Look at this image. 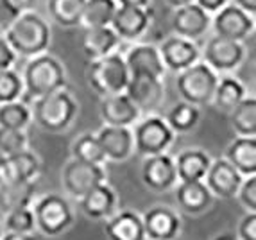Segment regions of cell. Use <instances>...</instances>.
<instances>
[{
  "label": "cell",
  "mask_w": 256,
  "mask_h": 240,
  "mask_svg": "<svg viewBox=\"0 0 256 240\" xmlns=\"http://www.w3.org/2000/svg\"><path fill=\"white\" fill-rule=\"evenodd\" d=\"M4 38L16 52L18 58H34L47 52L50 43V29L45 18L40 16L32 9L18 14Z\"/></svg>",
  "instance_id": "cell-1"
},
{
  "label": "cell",
  "mask_w": 256,
  "mask_h": 240,
  "mask_svg": "<svg viewBox=\"0 0 256 240\" xmlns=\"http://www.w3.org/2000/svg\"><path fill=\"white\" fill-rule=\"evenodd\" d=\"M22 81H24V94L29 95L30 99H38L64 88L66 72L58 58L43 52L34 58H29L22 74Z\"/></svg>",
  "instance_id": "cell-2"
},
{
  "label": "cell",
  "mask_w": 256,
  "mask_h": 240,
  "mask_svg": "<svg viewBox=\"0 0 256 240\" xmlns=\"http://www.w3.org/2000/svg\"><path fill=\"white\" fill-rule=\"evenodd\" d=\"M30 113L42 129L50 133H60L74 122L77 115V102L68 92L61 88L34 99Z\"/></svg>",
  "instance_id": "cell-3"
},
{
  "label": "cell",
  "mask_w": 256,
  "mask_h": 240,
  "mask_svg": "<svg viewBox=\"0 0 256 240\" xmlns=\"http://www.w3.org/2000/svg\"><path fill=\"white\" fill-rule=\"evenodd\" d=\"M86 79L94 92H97L100 97L126 92L129 82V70L124 56L115 50L97 60H90V64L86 68Z\"/></svg>",
  "instance_id": "cell-4"
},
{
  "label": "cell",
  "mask_w": 256,
  "mask_h": 240,
  "mask_svg": "<svg viewBox=\"0 0 256 240\" xmlns=\"http://www.w3.org/2000/svg\"><path fill=\"white\" fill-rule=\"evenodd\" d=\"M218 74L212 70L204 61H197L192 66L178 72L176 86L181 99L194 106H206L214 99Z\"/></svg>",
  "instance_id": "cell-5"
},
{
  "label": "cell",
  "mask_w": 256,
  "mask_h": 240,
  "mask_svg": "<svg viewBox=\"0 0 256 240\" xmlns=\"http://www.w3.org/2000/svg\"><path fill=\"white\" fill-rule=\"evenodd\" d=\"M32 214H34L36 228H38L43 235H48V236L61 235L74 222L72 208L58 194L43 196L32 206Z\"/></svg>",
  "instance_id": "cell-6"
},
{
  "label": "cell",
  "mask_w": 256,
  "mask_h": 240,
  "mask_svg": "<svg viewBox=\"0 0 256 240\" xmlns=\"http://www.w3.org/2000/svg\"><path fill=\"white\" fill-rule=\"evenodd\" d=\"M176 133L166 124V120L162 116L149 115L144 120L136 122L134 131H132V140H134V149L142 156H152L165 152L174 142Z\"/></svg>",
  "instance_id": "cell-7"
},
{
  "label": "cell",
  "mask_w": 256,
  "mask_h": 240,
  "mask_svg": "<svg viewBox=\"0 0 256 240\" xmlns=\"http://www.w3.org/2000/svg\"><path fill=\"white\" fill-rule=\"evenodd\" d=\"M212 27L217 36L244 43L254 32V16L228 2L217 13L212 14Z\"/></svg>",
  "instance_id": "cell-8"
},
{
  "label": "cell",
  "mask_w": 256,
  "mask_h": 240,
  "mask_svg": "<svg viewBox=\"0 0 256 240\" xmlns=\"http://www.w3.org/2000/svg\"><path fill=\"white\" fill-rule=\"evenodd\" d=\"M244 58H246V47L242 43L217 34L208 40L204 50H202V61L217 74L238 68Z\"/></svg>",
  "instance_id": "cell-9"
},
{
  "label": "cell",
  "mask_w": 256,
  "mask_h": 240,
  "mask_svg": "<svg viewBox=\"0 0 256 240\" xmlns=\"http://www.w3.org/2000/svg\"><path fill=\"white\" fill-rule=\"evenodd\" d=\"M104 181H106V172L102 165H94V163H86L74 158L63 168L64 190L76 199L84 198L92 188Z\"/></svg>",
  "instance_id": "cell-10"
},
{
  "label": "cell",
  "mask_w": 256,
  "mask_h": 240,
  "mask_svg": "<svg viewBox=\"0 0 256 240\" xmlns=\"http://www.w3.org/2000/svg\"><path fill=\"white\" fill-rule=\"evenodd\" d=\"M172 29L178 36L186 40H196L202 38L212 27V14L206 13L201 6H197L196 2L174 8V14H172Z\"/></svg>",
  "instance_id": "cell-11"
},
{
  "label": "cell",
  "mask_w": 256,
  "mask_h": 240,
  "mask_svg": "<svg viewBox=\"0 0 256 240\" xmlns=\"http://www.w3.org/2000/svg\"><path fill=\"white\" fill-rule=\"evenodd\" d=\"M111 29L124 42H136L146 34L150 26L149 8H134V6H118L111 20Z\"/></svg>",
  "instance_id": "cell-12"
},
{
  "label": "cell",
  "mask_w": 256,
  "mask_h": 240,
  "mask_svg": "<svg viewBox=\"0 0 256 240\" xmlns=\"http://www.w3.org/2000/svg\"><path fill=\"white\" fill-rule=\"evenodd\" d=\"M142 180L147 188L152 192H166L178 183L176 163L166 152L146 156L142 167Z\"/></svg>",
  "instance_id": "cell-13"
},
{
  "label": "cell",
  "mask_w": 256,
  "mask_h": 240,
  "mask_svg": "<svg viewBox=\"0 0 256 240\" xmlns=\"http://www.w3.org/2000/svg\"><path fill=\"white\" fill-rule=\"evenodd\" d=\"M242 180V174L226 158H218L210 163V168L204 176V183L212 196H217L220 199L235 198Z\"/></svg>",
  "instance_id": "cell-14"
},
{
  "label": "cell",
  "mask_w": 256,
  "mask_h": 240,
  "mask_svg": "<svg viewBox=\"0 0 256 240\" xmlns=\"http://www.w3.org/2000/svg\"><path fill=\"white\" fill-rule=\"evenodd\" d=\"M158 48L165 68L172 70L176 74L188 68V66H192L194 63L201 60V50L196 45V42L181 38L178 34L166 38Z\"/></svg>",
  "instance_id": "cell-15"
},
{
  "label": "cell",
  "mask_w": 256,
  "mask_h": 240,
  "mask_svg": "<svg viewBox=\"0 0 256 240\" xmlns=\"http://www.w3.org/2000/svg\"><path fill=\"white\" fill-rule=\"evenodd\" d=\"M124 60L128 64L129 76H150V78L163 79L166 72L160 48L150 43L132 45L124 56Z\"/></svg>",
  "instance_id": "cell-16"
},
{
  "label": "cell",
  "mask_w": 256,
  "mask_h": 240,
  "mask_svg": "<svg viewBox=\"0 0 256 240\" xmlns=\"http://www.w3.org/2000/svg\"><path fill=\"white\" fill-rule=\"evenodd\" d=\"M128 97L136 104L142 112H152L163 100V79L150 78V76H129V82L126 86Z\"/></svg>",
  "instance_id": "cell-17"
},
{
  "label": "cell",
  "mask_w": 256,
  "mask_h": 240,
  "mask_svg": "<svg viewBox=\"0 0 256 240\" xmlns=\"http://www.w3.org/2000/svg\"><path fill=\"white\" fill-rule=\"evenodd\" d=\"M95 136H97L98 144L102 147L106 160H111V162H124L134 150L132 129L129 128L104 124Z\"/></svg>",
  "instance_id": "cell-18"
},
{
  "label": "cell",
  "mask_w": 256,
  "mask_h": 240,
  "mask_svg": "<svg viewBox=\"0 0 256 240\" xmlns=\"http://www.w3.org/2000/svg\"><path fill=\"white\" fill-rule=\"evenodd\" d=\"M146 238L150 240H174L181 230V220L176 212L166 206H154L142 217Z\"/></svg>",
  "instance_id": "cell-19"
},
{
  "label": "cell",
  "mask_w": 256,
  "mask_h": 240,
  "mask_svg": "<svg viewBox=\"0 0 256 240\" xmlns=\"http://www.w3.org/2000/svg\"><path fill=\"white\" fill-rule=\"evenodd\" d=\"M100 116H102L104 124L108 126H122V128H131L136 124L140 118V110L136 104L128 97L126 92L113 94L102 97L100 102Z\"/></svg>",
  "instance_id": "cell-20"
},
{
  "label": "cell",
  "mask_w": 256,
  "mask_h": 240,
  "mask_svg": "<svg viewBox=\"0 0 256 240\" xmlns=\"http://www.w3.org/2000/svg\"><path fill=\"white\" fill-rule=\"evenodd\" d=\"M212 192L204 181H180L176 188V201L181 210L190 215L202 214L212 204Z\"/></svg>",
  "instance_id": "cell-21"
},
{
  "label": "cell",
  "mask_w": 256,
  "mask_h": 240,
  "mask_svg": "<svg viewBox=\"0 0 256 240\" xmlns=\"http://www.w3.org/2000/svg\"><path fill=\"white\" fill-rule=\"evenodd\" d=\"M115 206L116 194L106 181L97 184L84 198H81V208L90 219H110L115 212Z\"/></svg>",
  "instance_id": "cell-22"
},
{
  "label": "cell",
  "mask_w": 256,
  "mask_h": 240,
  "mask_svg": "<svg viewBox=\"0 0 256 240\" xmlns=\"http://www.w3.org/2000/svg\"><path fill=\"white\" fill-rule=\"evenodd\" d=\"M120 42L122 40L116 36L111 26L92 27V29H84L82 32V52L88 60H97V58L115 52Z\"/></svg>",
  "instance_id": "cell-23"
},
{
  "label": "cell",
  "mask_w": 256,
  "mask_h": 240,
  "mask_svg": "<svg viewBox=\"0 0 256 240\" xmlns=\"http://www.w3.org/2000/svg\"><path fill=\"white\" fill-rule=\"evenodd\" d=\"M4 172L8 183H26L32 181L40 172V160L34 152L24 149L16 154L4 158ZM6 183V184H8Z\"/></svg>",
  "instance_id": "cell-24"
},
{
  "label": "cell",
  "mask_w": 256,
  "mask_h": 240,
  "mask_svg": "<svg viewBox=\"0 0 256 240\" xmlns=\"http://www.w3.org/2000/svg\"><path fill=\"white\" fill-rule=\"evenodd\" d=\"M226 160L242 174V178L256 174V138L236 136L228 146Z\"/></svg>",
  "instance_id": "cell-25"
},
{
  "label": "cell",
  "mask_w": 256,
  "mask_h": 240,
  "mask_svg": "<svg viewBox=\"0 0 256 240\" xmlns=\"http://www.w3.org/2000/svg\"><path fill=\"white\" fill-rule=\"evenodd\" d=\"M106 235L110 240H146L142 217L129 210L120 212L108 219Z\"/></svg>",
  "instance_id": "cell-26"
},
{
  "label": "cell",
  "mask_w": 256,
  "mask_h": 240,
  "mask_svg": "<svg viewBox=\"0 0 256 240\" xmlns=\"http://www.w3.org/2000/svg\"><path fill=\"white\" fill-rule=\"evenodd\" d=\"M174 163L180 181H201L208 172L212 158L202 149H188L183 150Z\"/></svg>",
  "instance_id": "cell-27"
},
{
  "label": "cell",
  "mask_w": 256,
  "mask_h": 240,
  "mask_svg": "<svg viewBox=\"0 0 256 240\" xmlns=\"http://www.w3.org/2000/svg\"><path fill=\"white\" fill-rule=\"evenodd\" d=\"M231 128L238 136H254L256 134V99L254 95H246L230 112Z\"/></svg>",
  "instance_id": "cell-28"
},
{
  "label": "cell",
  "mask_w": 256,
  "mask_h": 240,
  "mask_svg": "<svg viewBox=\"0 0 256 240\" xmlns=\"http://www.w3.org/2000/svg\"><path fill=\"white\" fill-rule=\"evenodd\" d=\"M34 199V183H8L0 186V210L11 212L16 208H26L32 204Z\"/></svg>",
  "instance_id": "cell-29"
},
{
  "label": "cell",
  "mask_w": 256,
  "mask_h": 240,
  "mask_svg": "<svg viewBox=\"0 0 256 240\" xmlns=\"http://www.w3.org/2000/svg\"><path fill=\"white\" fill-rule=\"evenodd\" d=\"M244 97H246V86L233 76H224V78H218L212 102L218 110L230 113Z\"/></svg>",
  "instance_id": "cell-30"
},
{
  "label": "cell",
  "mask_w": 256,
  "mask_h": 240,
  "mask_svg": "<svg viewBox=\"0 0 256 240\" xmlns=\"http://www.w3.org/2000/svg\"><path fill=\"white\" fill-rule=\"evenodd\" d=\"M116 8H118L116 0H86L79 27L92 29V27L110 26Z\"/></svg>",
  "instance_id": "cell-31"
},
{
  "label": "cell",
  "mask_w": 256,
  "mask_h": 240,
  "mask_svg": "<svg viewBox=\"0 0 256 240\" xmlns=\"http://www.w3.org/2000/svg\"><path fill=\"white\" fill-rule=\"evenodd\" d=\"M86 0H48L47 9L52 20L61 27H79Z\"/></svg>",
  "instance_id": "cell-32"
},
{
  "label": "cell",
  "mask_w": 256,
  "mask_h": 240,
  "mask_svg": "<svg viewBox=\"0 0 256 240\" xmlns=\"http://www.w3.org/2000/svg\"><path fill=\"white\" fill-rule=\"evenodd\" d=\"M201 113H199V106L181 100L176 106H172L166 113L165 120L166 124L170 126V129L174 133H188L192 131L197 124H199Z\"/></svg>",
  "instance_id": "cell-33"
},
{
  "label": "cell",
  "mask_w": 256,
  "mask_h": 240,
  "mask_svg": "<svg viewBox=\"0 0 256 240\" xmlns=\"http://www.w3.org/2000/svg\"><path fill=\"white\" fill-rule=\"evenodd\" d=\"M30 120H32L30 108L20 99L0 104V128L26 129Z\"/></svg>",
  "instance_id": "cell-34"
},
{
  "label": "cell",
  "mask_w": 256,
  "mask_h": 240,
  "mask_svg": "<svg viewBox=\"0 0 256 240\" xmlns=\"http://www.w3.org/2000/svg\"><path fill=\"white\" fill-rule=\"evenodd\" d=\"M72 154L76 160H81V162H86V163H94V165H102V163L106 162L102 147L98 144L97 136L92 133L81 134V136L74 142Z\"/></svg>",
  "instance_id": "cell-35"
},
{
  "label": "cell",
  "mask_w": 256,
  "mask_h": 240,
  "mask_svg": "<svg viewBox=\"0 0 256 240\" xmlns=\"http://www.w3.org/2000/svg\"><path fill=\"white\" fill-rule=\"evenodd\" d=\"M6 232L13 233H32L36 230V220L32 208L26 206V208H16V210L6 212V220H4Z\"/></svg>",
  "instance_id": "cell-36"
},
{
  "label": "cell",
  "mask_w": 256,
  "mask_h": 240,
  "mask_svg": "<svg viewBox=\"0 0 256 240\" xmlns=\"http://www.w3.org/2000/svg\"><path fill=\"white\" fill-rule=\"evenodd\" d=\"M24 95L22 76L13 68L0 70V104L18 100Z\"/></svg>",
  "instance_id": "cell-37"
},
{
  "label": "cell",
  "mask_w": 256,
  "mask_h": 240,
  "mask_svg": "<svg viewBox=\"0 0 256 240\" xmlns=\"http://www.w3.org/2000/svg\"><path fill=\"white\" fill-rule=\"evenodd\" d=\"M27 147V136L24 129L0 128V154H16Z\"/></svg>",
  "instance_id": "cell-38"
},
{
  "label": "cell",
  "mask_w": 256,
  "mask_h": 240,
  "mask_svg": "<svg viewBox=\"0 0 256 240\" xmlns=\"http://www.w3.org/2000/svg\"><path fill=\"white\" fill-rule=\"evenodd\" d=\"M240 202L246 206L248 212H256V176H248L246 180H242L240 188L236 192Z\"/></svg>",
  "instance_id": "cell-39"
},
{
  "label": "cell",
  "mask_w": 256,
  "mask_h": 240,
  "mask_svg": "<svg viewBox=\"0 0 256 240\" xmlns=\"http://www.w3.org/2000/svg\"><path fill=\"white\" fill-rule=\"evenodd\" d=\"M18 14H20V11L9 0H0V36H4L8 32V29L13 26Z\"/></svg>",
  "instance_id": "cell-40"
},
{
  "label": "cell",
  "mask_w": 256,
  "mask_h": 240,
  "mask_svg": "<svg viewBox=\"0 0 256 240\" xmlns=\"http://www.w3.org/2000/svg\"><path fill=\"white\" fill-rule=\"evenodd\" d=\"M16 60H18L16 52L11 48V45H9L4 36H0V70L13 68V64L16 63Z\"/></svg>",
  "instance_id": "cell-41"
},
{
  "label": "cell",
  "mask_w": 256,
  "mask_h": 240,
  "mask_svg": "<svg viewBox=\"0 0 256 240\" xmlns=\"http://www.w3.org/2000/svg\"><path fill=\"white\" fill-rule=\"evenodd\" d=\"M238 236L242 240H256V212H248L238 226Z\"/></svg>",
  "instance_id": "cell-42"
},
{
  "label": "cell",
  "mask_w": 256,
  "mask_h": 240,
  "mask_svg": "<svg viewBox=\"0 0 256 240\" xmlns=\"http://www.w3.org/2000/svg\"><path fill=\"white\" fill-rule=\"evenodd\" d=\"M197 6H201L202 9H204L206 13L210 14H215L220 8H224V6L230 2V0H194Z\"/></svg>",
  "instance_id": "cell-43"
},
{
  "label": "cell",
  "mask_w": 256,
  "mask_h": 240,
  "mask_svg": "<svg viewBox=\"0 0 256 240\" xmlns=\"http://www.w3.org/2000/svg\"><path fill=\"white\" fill-rule=\"evenodd\" d=\"M0 240H38L32 233H13L6 232L0 235Z\"/></svg>",
  "instance_id": "cell-44"
},
{
  "label": "cell",
  "mask_w": 256,
  "mask_h": 240,
  "mask_svg": "<svg viewBox=\"0 0 256 240\" xmlns=\"http://www.w3.org/2000/svg\"><path fill=\"white\" fill-rule=\"evenodd\" d=\"M14 8L20 11V13H26V11H32L36 6V0H9Z\"/></svg>",
  "instance_id": "cell-45"
},
{
  "label": "cell",
  "mask_w": 256,
  "mask_h": 240,
  "mask_svg": "<svg viewBox=\"0 0 256 240\" xmlns=\"http://www.w3.org/2000/svg\"><path fill=\"white\" fill-rule=\"evenodd\" d=\"M235 6H238L240 9H244L246 13L256 14V0H235Z\"/></svg>",
  "instance_id": "cell-46"
},
{
  "label": "cell",
  "mask_w": 256,
  "mask_h": 240,
  "mask_svg": "<svg viewBox=\"0 0 256 240\" xmlns=\"http://www.w3.org/2000/svg\"><path fill=\"white\" fill-rule=\"evenodd\" d=\"M118 6H134V8H149L150 0H116Z\"/></svg>",
  "instance_id": "cell-47"
},
{
  "label": "cell",
  "mask_w": 256,
  "mask_h": 240,
  "mask_svg": "<svg viewBox=\"0 0 256 240\" xmlns=\"http://www.w3.org/2000/svg\"><path fill=\"white\" fill-rule=\"evenodd\" d=\"M212 240H238V236L235 233H220V235H217Z\"/></svg>",
  "instance_id": "cell-48"
},
{
  "label": "cell",
  "mask_w": 256,
  "mask_h": 240,
  "mask_svg": "<svg viewBox=\"0 0 256 240\" xmlns=\"http://www.w3.org/2000/svg\"><path fill=\"white\" fill-rule=\"evenodd\" d=\"M166 4L172 6V8H180V6H184V4H190L194 0H165Z\"/></svg>",
  "instance_id": "cell-49"
},
{
  "label": "cell",
  "mask_w": 256,
  "mask_h": 240,
  "mask_svg": "<svg viewBox=\"0 0 256 240\" xmlns=\"http://www.w3.org/2000/svg\"><path fill=\"white\" fill-rule=\"evenodd\" d=\"M4 158H6L4 154H0V163H2V160H4Z\"/></svg>",
  "instance_id": "cell-50"
},
{
  "label": "cell",
  "mask_w": 256,
  "mask_h": 240,
  "mask_svg": "<svg viewBox=\"0 0 256 240\" xmlns=\"http://www.w3.org/2000/svg\"><path fill=\"white\" fill-rule=\"evenodd\" d=\"M0 235H2V230H0Z\"/></svg>",
  "instance_id": "cell-51"
}]
</instances>
